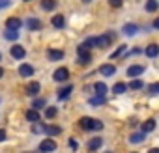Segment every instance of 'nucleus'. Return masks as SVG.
Returning a JSON list of instances; mask_svg holds the SVG:
<instances>
[{
  "label": "nucleus",
  "instance_id": "40",
  "mask_svg": "<svg viewBox=\"0 0 159 153\" xmlns=\"http://www.w3.org/2000/svg\"><path fill=\"white\" fill-rule=\"evenodd\" d=\"M2 75H4V69H2V67H0V79H2Z\"/></svg>",
  "mask_w": 159,
  "mask_h": 153
},
{
  "label": "nucleus",
  "instance_id": "36",
  "mask_svg": "<svg viewBox=\"0 0 159 153\" xmlns=\"http://www.w3.org/2000/svg\"><path fill=\"white\" fill-rule=\"evenodd\" d=\"M4 140H6V131L0 129V142H4Z\"/></svg>",
  "mask_w": 159,
  "mask_h": 153
},
{
  "label": "nucleus",
  "instance_id": "2",
  "mask_svg": "<svg viewBox=\"0 0 159 153\" xmlns=\"http://www.w3.org/2000/svg\"><path fill=\"white\" fill-rule=\"evenodd\" d=\"M56 142L52 140V138H45V140H41L39 142V151L41 153H52V151H56Z\"/></svg>",
  "mask_w": 159,
  "mask_h": 153
},
{
  "label": "nucleus",
  "instance_id": "29",
  "mask_svg": "<svg viewBox=\"0 0 159 153\" xmlns=\"http://www.w3.org/2000/svg\"><path fill=\"white\" fill-rule=\"evenodd\" d=\"M125 49H127V45H120V47H118V49H116V50H114V52L111 54V58L114 60V58H118V56H122V54L125 52Z\"/></svg>",
  "mask_w": 159,
  "mask_h": 153
},
{
  "label": "nucleus",
  "instance_id": "37",
  "mask_svg": "<svg viewBox=\"0 0 159 153\" xmlns=\"http://www.w3.org/2000/svg\"><path fill=\"white\" fill-rule=\"evenodd\" d=\"M69 146H71V147H73V149H77V142H75V140H73V138H71V140H69Z\"/></svg>",
  "mask_w": 159,
  "mask_h": 153
},
{
  "label": "nucleus",
  "instance_id": "7",
  "mask_svg": "<svg viewBox=\"0 0 159 153\" xmlns=\"http://www.w3.org/2000/svg\"><path fill=\"white\" fill-rule=\"evenodd\" d=\"M94 118H88V116H84V118H81L79 120V125H81V129H84V131H94Z\"/></svg>",
  "mask_w": 159,
  "mask_h": 153
},
{
  "label": "nucleus",
  "instance_id": "16",
  "mask_svg": "<svg viewBox=\"0 0 159 153\" xmlns=\"http://www.w3.org/2000/svg\"><path fill=\"white\" fill-rule=\"evenodd\" d=\"M51 23H52L54 28H64V26H66V19H64V15H60V13L54 15V17L51 19Z\"/></svg>",
  "mask_w": 159,
  "mask_h": 153
},
{
  "label": "nucleus",
  "instance_id": "25",
  "mask_svg": "<svg viewBox=\"0 0 159 153\" xmlns=\"http://www.w3.org/2000/svg\"><path fill=\"white\" fill-rule=\"evenodd\" d=\"M4 37H6V39H10V41H15V39L19 37V32H17V30H8V28H6Z\"/></svg>",
  "mask_w": 159,
  "mask_h": 153
},
{
  "label": "nucleus",
  "instance_id": "43",
  "mask_svg": "<svg viewBox=\"0 0 159 153\" xmlns=\"http://www.w3.org/2000/svg\"><path fill=\"white\" fill-rule=\"evenodd\" d=\"M0 60H2V54H0Z\"/></svg>",
  "mask_w": 159,
  "mask_h": 153
},
{
  "label": "nucleus",
  "instance_id": "4",
  "mask_svg": "<svg viewBox=\"0 0 159 153\" xmlns=\"http://www.w3.org/2000/svg\"><path fill=\"white\" fill-rule=\"evenodd\" d=\"M39 90H41V84H39L38 81H32V82H28V84H26V88H25L26 95H30V97H36V95L39 94Z\"/></svg>",
  "mask_w": 159,
  "mask_h": 153
},
{
  "label": "nucleus",
  "instance_id": "15",
  "mask_svg": "<svg viewBox=\"0 0 159 153\" xmlns=\"http://www.w3.org/2000/svg\"><path fill=\"white\" fill-rule=\"evenodd\" d=\"M122 32H124L125 36H135V34L139 32V26H137V24H133V23H127V24H124Z\"/></svg>",
  "mask_w": 159,
  "mask_h": 153
},
{
  "label": "nucleus",
  "instance_id": "1",
  "mask_svg": "<svg viewBox=\"0 0 159 153\" xmlns=\"http://www.w3.org/2000/svg\"><path fill=\"white\" fill-rule=\"evenodd\" d=\"M77 52H79V60H77V62L81 63V65H88V63L92 62V54L88 52V49H86L83 43L77 47Z\"/></svg>",
  "mask_w": 159,
  "mask_h": 153
},
{
  "label": "nucleus",
  "instance_id": "17",
  "mask_svg": "<svg viewBox=\"0 0 159 153\" xmlns=\"http://www.w3.org/2000/svg\"><path fill=\"white\" fill-rule=\"evenodd\" d=\"M19 75H21V76H32V75H34V67L28 65V63H23V65L19 67Z\"/></svg>",
  "mask_w": 159,
  "mask_h": 153
},
{
  "label": "nucleus",
  "instance_id": "13",
  "mask_svg": "<svg viewBox=\"0 0 159 153\" xmlns=\"http://www.w3.org/2000/svg\"><path fill=\"white\" fill-rule=\"evenodd\" d=\"M101 146H103V138H101V136H94V138L88 142V149H90V151H98Z\"/></svg>",
  "mask_w": 159,
  "mask_h": 153
},
{
  "label": "nucleus",
  "instance_id": "38",
  "mask_svg": "<svg viewBox=\"0 0 159 153\" xmlns=\"http://www.w3.org/2000/svg\"><path fill=\"white\" fill-rule=\"evenodd\" d=\"M153 28H155V30H159V17L153 21Z\"/></svg>",
  "mask_w": 159,
  "mask_h": 153
},
{
  "label": "nucleus",
  "instance_id": "26",
  "mask_svg": "<svg viewBox=\"0 0 159 153\" xmlns=\"http://www.w3.org/2000/svg\"><path fill=\"white\" fill-rule=\"evenodd\" d=\"M129 90H142L144 88V82L142 81H139V79H135V81H131L129 82V86H127Z\"/></svg>",
  "mask_w": 159,
  "mask_h": 153
},
{
  "label": "nucleus",
  "instance_id": "9",
  "mask_svg": "<svg viewBox=\"0 0 159 153\" xmlns=\"http://www.w3.org/2000/svg\"><path fill=\"white\" fill-rule=\"evenodd\" d=\"M11 56H13L15 60H23V58L26 56L25 47H21V45H13V47H11Z\"/></svg>",
  "mask_w": 159,
  "mask_h": 153
},
{
  "label": "nucleus",
  "instance_id": "39",
  "mask_svg": "<svg viewBox=\"0 0 159 153\" xmlns=\"http://www.w3.org/2000/svg\"><path fill=\"white\" fill-rule=\"evenodd\" d=\"M148 153H159V147H152V149H150Z\"/></svg>",
  "mask_w": 159,
  "mask_h": 153
},
{
  "label": "nucleus",
  "instance_id": "35",
  "mask_svg": "<svg viewBox=\"0 0 159 153\" xmlns=\"http://www.w3.org/2000/svg\"><path fill=\"white\" fill-rule=\"evenodd\" d=\"M101 129H103V123H101L99 120H96V121H94V131H101Z\"/></svg>",
  "mask_w": 159,
  "mask_h": 153
},
{
  "label": "nucleus",
  "instance_id": "5",
  "mask_svg": "<svg viewBox=\"0 0 159 153\" xmlns=\"http://www.w3.org/2000/svg\"><path fill=\"white\" fill-rule=\"evenodd\" d=\"M25 26L28 28V30H32V32H36V30H41V21L39 19H36V17H28L26 21H25Z\"/></svg>",
  "mask_w": 159,
  "mask_h": 153
},
{
  "label": "nucleus",
  "instance_id": "20",
  "mask_svg": "<svg viewBox=\"0 0 159 153\" xmlns=\"http://www.w3.org/2000/svg\"><path fill=\"white\" fill-rule=\"evenodd\" d=\"M56 6H58L56 0H41V8H43L45 11H52Z\"/></svg>",
  "mask_w": 159,
  "mask_h": 153
},
{
  "label": "nucleus",
  "instance_id": "44",
  "mask_svg": "<svg viewBox=\"0 0 159 153\" xmlns=\"http://www.w3.org/2000/svg\"><path fill=\"white\" fill-rule=\"evenodd\" d=\"M25 2H28V0H25Z\"/></svg>",
  "mask_w": 159,
  "mask_h": 153
},
{
  "label": "nucleus",
  "instance_id": "3",
  "mask_svg": "<svg viewBox=\"0 0 159 153\" xmlns=\"http://www.w3.org/2000/svg\"><path fill=\"white\" fill-rule=\"evenodd\" d=\"M52 79H54L56 82H66V81L69 79V69H67V67H58V69L52 73Z\"/></svg>",
  "mask_w": 159,
  "mask_h": 153
},
{
  "label": "nucleus",
  "instance_id": "27",
  "mask_svg": "<svg viewBox=\"0 0 159 153\" xmlns=\"http://www.w3.org/2000/svg\"><path fill=\"white\" fill-rule=\"evenodd\" d=\"M125 90H127V84H125V82H116V84L112 86V92H114V94H124Z\"/></svg>",
  "mask_w": 159,
  "mask_h": 153
},
{
  "label": "nucleus",
  "instance_id": "21",
  "mask_svg": "<svg viewBox=\"0 0 159 153\" xmlns=\"http://www.w3.org/2000/svg\"><path fill=\"white\" fill-rule=\"evenodd\" d=\"M94 90H96L98 95H103V97H105V94H107V84H105V82H96V84H94Z\"/></svg>",
  "mask_w": 159,
  "mask_h": 153
},
{
  "label": "nucleus",
  "instance_id": "14",
  "mask_svg": "<svg viewBox=\"0 0 159 153\" xmlns=\"http://www.w3.org/2000/svg\"><path fill=\"white\" fill-rule=\"evenodd\" d=\"M71 92H73V86H71V84H67V86L60 88V90H58V99H60V101L67 99V97L71 95Z\"/></svg>",
  "mask_w": 159,
  "mask_h": 153
},
{
  "label": "nucleus",
  "instance_id": "33",
  "mask_svg": "<svg viewBox=\"0 0 159 153\" xmlns=\"http://www.w3.org/2000/svg\"><path fill=\"white\" fill-rule=\"evenodd\" d=\"M148 92H150L152 95H157V94H159V82H155V84H150V86H148Z\"/></svg>",
  "mask_w": 159,
  "mask_h": 153
},
{
  "label": "nucleus",
  "instance_id": "10",
  "mask_svg": "<svg viewBox=\"0 0 159 153\" xmlns=\"http://www.w3.org/2000/svg\"><path fill=\"white\" fill-rule=\"evenodd\" d=\"M99 73H101L103 76H114V73H116V67H114L112 63H103V65L99 67Z\"/></svg>",
  "mask_w": 159,
  "mask_h": 153
},
{
  "label": "nucleus",
  "instance_id": "12",
  "mask_svg": "<svg viewBox=\"0 0 159 153\" xmlns=\"http://www.w3.org/2000/svg\"><path fill=\"white\" fill-rule=\"evenodd\" d=\"M47 56H49V60L58 62V60H62V58H64V50H58V49H49V50H47Z\"/></svg>",
  "mask_w": 159,
  "mask_h": 153
},
{
  "label": "nucleus",
  "instance_id": "28",
  "mask_svg": "<svg viewBox=\"0 0 159 153\" xmlns=\"http://www.w3.org/2000/svg\"><path fill=\"white\" fill-rule=\"evenodd\" d=\"M56 114H58V108H56V107H49V108L45 110V118H47V120H52Z\"/></svg>",
  "mask_w": 159,
  "mask_h": 153
},
{
  "label": "nucleus",
  "instance_id": "23",
  "mask_svg": "<svg viewBox=\"0 0 159 153\" xmlns=\"http://www.w3.org/2000/svg\"><path fill=\"white\" fill-rule=\"evenodd\" d=\"M157 10H159V2H157V0H148V2H146V11L148 13H153Z\"/></svg>",
  "mask_w": 159,
  "mask_h": 153
},
{
  "label": "nucleus",
  "instance_id": "30",
  "mask_svg": "<svg viewBox=\"0 0 159 153\" xmlns=\"http://www.w3.org/2000/svg\"><path fill=\"white\" fill-rule=\"evenodd\" d=\"M103 103H105V97L103 95H96V97L90 99V105L92 107H98V105H103Z\"/></svg>",
  "mask_w": 159,
  "mask_h": 153
},
{
  "label": "nucleus",
  "instance_id": "34",
  "mask_svg": "<svg viewBox=\"0 0 159 153\" xmlns=\"http://www.w3.org/2000/svg\"><path fill=\"white\" fill-rule=\"evenodd\" d=\"M109 4H111L112 8H120V6L124 4V0H109Z\"/></svg>",
  "mask_w": 159,
  "mask_h": 153
},
{
  "label": "nucleus",
  "instance_id": "8",
  "mask_svg": "<svg viewBox=\"0 0 159 153\" xmlns=\"http://www.w3.org/2000/svg\"><path fill=\"white\" fill-rule=\"evenodd\" d=\"M23 26V21L19 19V17H10L8 21H6V28L8 30H19Z\"/></svg>",
  "mask_w": 159,
  "mask_h": 153
},
{
  "label": "nucleus",
  "instance_id": "22",
  "mask_svg": "<svg viewBox=\"0 0 159 153\" xmlns=\"http://www.w3.org/2000/svg\"><path fill=\"white\" fill-rule=\"evenodd\" d=\"M129 142L131 144H140V142H144V133L140 131V133H133L131 136H129Z\"/></svg>",
  "mask_w": 159,
  "mask_h": 153
},
{
  "label": "nucleus",
  "instance_id": "11",
  "mask_svg": "<svg viewBox=\"0 0 159 153\" xmlns=\"http://www.w3.org/2000/svg\"><path fill=\"white\" fill-rule=\"evenodd\" d=\"M144 54H146L148 58H155V56H159V45H155V43L148 45V47L144 49Z\"/></svg>",
  "mask_w": 159,
  "mask_h": 153
},
{
  "label": "nucleus",
  "instance_id": "42",
  "mask_svg": "<svg viewBox=\"0 0 159 153\" xmlns=\"http://www.w3.org/2000/svg\"><path fill=\"white\" fill-rule=\"evenodd\" d=\"M107 153H114V151H107Z\"/></svg>",
  "mask_w": 159,
  "mask_h": 153
},
{
  "label": "nucleus",
  "instance_id": "24",
  "mask_svg": "<svg viewBox=\"0 0 159 153\" xmlns=\"http://www.w3.org/2000/svg\"><path fill=\"white\" fill-rule=\"evenodd\" d=\"M45 133H47L49 136H54V134H60V133H62V129H60V127H56V125H45Z\"/></svg>",
  "mask_w": 159,
  "mask_h": 153
},
{
  "label": "nucleus",
  "instance_id": "6",
  "mask_svg": "<svg viewBox=\"0 0 159 153\" xmlns=\"http://www.w3.org/2000/svg\"><path fill=\"white\" fill-rule=\"evenodd\" d=\"M142 73H144V65H139V63H135V65H129V67H127V76H133V79L140 76Z\"/></svg>",
  "mask_w": 159,
  "mask_h": 153
},
{
  "label": "nucleus",
  "instance_id": "18",
  "mask_svg": "<svg viewBox=\"0 0 159 153\" xmlns=\"http://www.w3.org/2000/svg\"><path fill=\"white\" fill-rule=\"evenodd\" d=\"M153 129H155V120H146V121L140 125V131H142L144 134H146V133H152Z\"/></svg>",
  "mask_w": 159,
  "mask_h": 153
},
{
  "label": "nucleus",
  "instance_id": "19",
  "mask_svg": "<svg viewBox=\"0 0 159 153\" xmlns=\"http://www.w3.org/2000/svg\"><path fill=\"white\" fill-rule=\"evenodd\" d=\"M25 116H26V120H28V121H32V123H38V121H39V112H38V110H34V108L26 110V114H25Z\"/></svg>",
  "mask_w": 159,
  "mask_h": 153
},
{
  "label": "nucleus",
  "instance_id": "41",
  "mask_svg": "<svg viewBox=\"0 0 159 153\" xmlns=\"http://www.w3.org/2000/svg\"><path fill=\"white\" fill-rule=\"evenodd\" d=\"M83 2H84V4H88V2H92V0H83Z\"/></svg>",
  "mask_w": 159,
  "mask_h": 153
},
{
  "label": "nucleus",
  "instance_id": "31",
  "mask_svg": "<svg viewBox=\"0 0 159 153\" xmlns=\"http://www.w3.org/2000/svg\"><path fill=\"white\" fill-rule=\"evenodd\" d=\"M43 107H45V99H36V101L32 103V108H34V110H38V112H39Z\"/></svg>",
  "mask_w": 159,
  "mask_h": 153
},
{
  "label": "nucleus",
  "instance_id": "32",
  "mask_svg": "<svg viewBox=\"0 0 159 153\" xmlns=\"http://www.w3.org/2000/svg\"><path fill=\"white\" fill-rule=\"evenodd\" d=\"M32 133H36V134H38V133H45V123H39V121H38V123H34Z\"/></svg>",
  "mask_w": 159,
  "mask_h": 153
}]
</instances>
